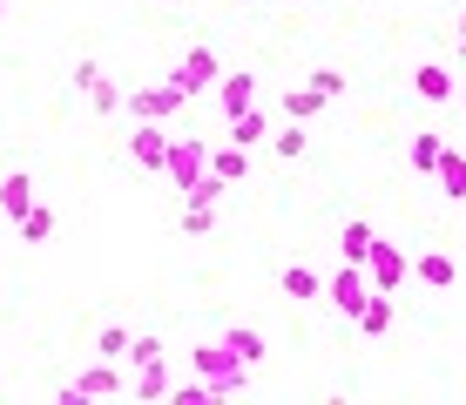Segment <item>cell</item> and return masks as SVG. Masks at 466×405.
Returning a JSON list of instances; mask_svg holds the SVG:
<instances>
[{"instance_id":"3","label":"cell","mask_w":466,"mask_h":405,"mask_svg":"<svg viewBox=\"0 0 466 405\" xmlns=\"http://www.w3.org/2000/svg\"><path fill=\"white\" fill-rule=\"evenodd\" d=\"M203 169H210V142H203V136H176L163 176H169L176 189H189V183H203Z\"/></svg>"},{"instance_id":"2","label":"cell","mask_w":466,"mask_h":405,"mask_svg":"<svg viewBox=\"0 0 466 405\" xmlns=\"http://www.w3.org/2000/svg\"><path fill=\"white\" fill-rule=\"evenodd\" d=\"M122 108H128L136 122H176V116L189 108V95H183V81L169 75V81H149V88H128Z\"/></svg>"},{"instance_id":"22","label":"cell","mask_w":466,"mask_h":405,"mask_svg":"<svg viewBox=\"0 0 466 405\" xmlns=\"http://www.w3.org/2000/svg\"><path fill=\"white\" fill-rule=\"evenodd\" d=\"M284 298L318 304V270H311V264H291V270H284Z\"/></svg>"},{"instance_id":"31","label":"cell","mask_w":466,"mask_h":405,"mask_svg":"<svg viewBox=\"0 0 466 405\" xmlns=\"http://www.w3.org/2000/svg\"><path fill=\"white\" fill-rule=\"evenodd\" d=\"M453 14H460V21H453V27H460V35H466V0H460V7H453Z\"/></svg>"},{"instance_id":"15","label":"cell","mask_w":466,"mask_h":405,"mask_svg":"<svg viewBox=\"0 0 466 405\" xmlns=\"http://www.w3.org/2000/svg\"><path fill=\"white\" fill-rule=\"evenodd\" d=\"M412 88H420L426 102H453V95H460V81L446 75L440 61H420V75H412Z\"/></svg>"},{"instance_id":"23","label":"cell","mask_w":466,"mask_h":405,"mask_svg":"<svg viewBox=\"0 0 466 405\" xmlns=\"http://www.w3.org/2000/svg\"><path fill=\"white\" fill-rule=\"evenodd\" d=\"M21 243H55V209H47V203H35L21 217Z\"/></svg>"},{"instance_id":"17","label":"cell","mask_w":466,"mask_h":405,"mask_svg":"<svg viewBox=\"0 0 466 405\" xmlns=\"http://www.w3.org/2000/svg\"><path fill=\"white\" fill-rule=\"evenodd\" d=\"M351 324H359L365 338H385V331H392V290H372V304H365Z\"/></svg>"},{"instance_id":"28","label":"cell","mask_w":466,"mask_h":405,"mask_svg":"<svg viewBox=\"0 0 466 405\" xmlns=\"http://www.w3.org/2000/svg\"><path fill=\"white\" fill-rule=\"evenodd\" d=\"M88 108H95V116H116V108H122V88H116V81H102V88L88 95Z\"/></svg>"},{"instance_id":"7","label":"cell","mask_w":466,"mask_h":405,"mask_svg":"<svg viewBox=\"0 0 466 405\" xmlns=\"http://www.w3.org/2000/svg\"><path fill=\"white\" fill-rule=\"evenodd\" d=\"M176 81H183V95H189V102H203V95H210L217 81H223V61L210 55V47H189V55L176 61Z\"/></svg>"},{"instance_id":"16","label":"cell","mask_w":466,"mask_h":405,"mask_svg":"<svg viewBox=\"0 0 466 405\" xmlns=\"http://www.w3.org/2000/svg\"><path fill=\"white\" fill-rule=\"evenodd\" d=\"M270 149H278L284 162L311 156V122H284V128H270Z\"/></svg>"},{"instance_id":"33","label":"cell","mask_w":466,"mask_h":405,"mask_svg":"<svg viewBox=\"0 0 466 405\" xmlns=\"http://www.w3.org/2000/svg\"><path fill=\"white\" fill-rule=\"evenodd\" d=\"M453 102H460V108H466V75H460V95H453Z\"/></svg>"},{"instance_id":"9","label":"cell","mask_w":466,"mask_h":405,"mask_svg":"<svg viewBox=\"0 0 466 405\" xmlns=\"http://www.w3.org/2000/svg\"><path fill=\"white\" fill-rule=\"evenodd\" d=\"M210 176L223 189H237L250 176V149H244V142H217V149H210Z\"/></svg>"},{"instance_id":"1","label":"cell","mask_w":466,"mask_h":405,"mask_svg":"<svg viewBox=\"0 0 466 405\" xmlns=\"http://www.w3.org/2000/svg\"><path fill=\"white\" fill-rule=\"evenodd\" d=\"M189 365H197V379L210 385V392H244V385H250V365L237 359L223 338H203V345L189 351Z\"/></svg>"},{"instance_id":"10","label":"cell","mask_w":466,"mask_h":405,"mask_svg":"<svg viewBox=\"0 0 466 405\" xmlns=\"http://www.w3.org/2000/svg\"><path fill=\"white\" fill-rule=\"evenodd\" d=\"M217 108H223V122L244 116V108H257V75H223L217 81Z\"/></svg>"},{"instance_id":"14","label":"cell","mask_w":466,"mask_h":405,"mask_svg":"<svg viewBox=\"0 0 466 405\" xmlns=\"http://www.w3.org/2000/svg\"><path fill=\"white\" fill-rule=\"evenodd\" d=\"M284 122H311V116H325V95L311 88V81H298V88H284Z\"/></svg>"},{"instance_id":"8","label":"cell","mask_w":466,"mask_h":405,"mask_svg":"<svg viewBox=\"0 0 466 405\" xmlns=\"http://www.w3.org/2000/svg\"><path fill=\"white\" fill-rule=\"evenodd\" d=\"M169 142H176V136H163V122H136V136H128V162H136V169H156V176H163Z\"/></svg>"},{"instance_id":"11","label":"cell","mask_w":466,"mask_h":405,"mask_svg":"<svg viewBox=\"0 0 466 405\" xmlns=\"http://www.w3.org/2000/svg\"><path fill=\"white\" fill-rule=\"evenodd\" d=\"M412 278L432 284V290H453V284H460V264H453L446 250H420V257H412Z\"/></svg>"},{"instance_id":"21","label":"cell","mask_w":466,"mask_h":405,"mask_svg":"<svg viewBox=\"0 0 466 405\" xmlns=\"http://www.w3.org/2000/svg\"><path fill=\"white\" fill-rule=\"evenodd\" d=\"M372 243H379V237H372V223L359 217V223H345V237H339V257H345V264H365V257H372Z\"/></svg>"},{"instance_id":"27","label":"cell","mask_w":466,"mask_h":405,"mask_svg":"<svg viewBox=\"0 0 466 405\" xmlns=\"http://www.w3.org/2000/svg\"><path fill=\"white\" fill-rule=\"evenodd\" d=\"M136 399H169V371L156 365V371H136V385H128Z\"/></svg>"},{"instance_id":"34","label":"cell","mask_w":466,"mask_h":405,"mask_svg":"<svg viewBox=\"0 0 466 405\" xmlns=\"http://www.w3.org/2000/svg\"><path fill=\"white\" fill-rule=\"evenodd\" d=\"M446 7H460V0H446Z\"/></svg>"},{"instance_id":"6","label":"cell","mask_w":466,"mask_h":405,"mask_svg":"<svg viewBox=\"0 0 466 405\" xmlns=\"http://www.w3.org/2000/svg\"><path fill=\"white\" fill-rule=\"evenodd\" d=\"M128 385H136V379H122V371H116V359H95V365L82 371V379H75L68 392H61V405H82V399H108V392H128Z\"/></svg>"},{"instance_id":"5","label":"cell","mask_w":466,"mask_h":405,"mask_svg":"<svg viewBox=\"0 0 466 405\" xmlns=\"http://www.w3.org/2000/svg\"><path fill=\"white\" fill-rule=\"evenodd\" d=\"M365 278H372V290H392V298H399V284H406L412 278V257L406 250H399V243H372V257H365Z\"/></svg>"},{"instance_id":"35","label":"cell","mask_w":466,"mask_h":405,"mask_svg":"<svg viewBox=\"0 0 466 405\" xmlns=\"http://www.w3.org/2000/svg\"><path fill=\"white\" fill-rule=\"evenodd\" d=\"M0 14H7V7H0Z\"/></svg>"},{"instance_id":"13","label":"cell","mask_w":466,"mask_h":405,"mask_svg":"<svg viewBox=\"0 0 466 405\" xmlns=\"http://www.w3.org/2000/svg\"><path fill=\"white\" fill-rule=\"evenodd\" d=\"M432 183H440V197H446V203H466V156H460V149H446V156H440V169H432Z\"/></svg>"},{"instance_id":"12","label":"cell","mask_w":466,"mask_h":405,"mask_svg":"<svg viewBox=\"0 0 466 405\" xmlns=\"http://www.w3.org/2000/svg\"><path fill=\"white\" fill-rule=\"evenodd\" d=\"M35 203H41V197H35V176H21V169H14V176H0V217H14V223H21Z\"/></svg>"},{"instance_id":"29","label":"cell","mask_w":466,"mask_h":405,"mask_svg":"<svg viewBox=\"0 0 466 405\" xmlns=\"http://www.w3.org/2000/svg\"><path fill=\"white\" fill-rule=\"evenodd\" d=\"M311 88L325 95V102H339V95H345V75H339V68H318V75H311Z\"/></svg>"},{"instance_id":"30","label":"cell","mask_w":466,"mask_h":405,"mask_svg":"<svg viewBox=\"0 0 466 405\" xmlns=\"http://www.w3.org/2000/svg\"><path fill=\"white\" fill-rule=\"evenodd\" d=\"M95 351H102V359H122V351H128V331H122V324H102V345H95Z\"/></svg>"},{"instance_id":"32","label":"cell","mask_w":466,"mask_h":405,"mask_svg":"<svg viewBox=\"0 0 466 405\" xmlns=\"http://www.w3.org/2000/svg\"><path fill=\"white\" fill-rule=\"evenodd\" d=\"M453 55H460V68H466V35H460V41H453Z\"/></svg>"},{"instance_id":"18","label":"cell","mask_w":466,"mask_h":405,"mask_svg":"<svg viewBox=\"0 0 466 405\" xmlns=\"http://www.w3.org/2000/svg\"><path fill=\"white\" fill-rule=\"evenodd\" d=\"M223 128H230V136H223V142H244V149H257V142H264V136H270V122H264V108H244V116H230V122H223Z\"/></svg>"},{"instance_id":"4","label":"cell","mask_w":466,"mask_h":405,"mask_svg":"<svg viewBox=\"0 0 466 405\" xmlns=\"http://www.w3.org/2000/svg\"><path fill=\"white\" fill-rule=\"evenodd\" d=\"M325 298H331V311H339V318H359L365 304H372V278H365V264H339V278L325 284Z\"/></svg>"},{"instance_id":"24","label":"cell","mask_w":466,"mask_h":405,"mask_svg":"<svg viewBox=\"0 0 466 405\" xmlns=\"http://www.w3.org/2000/svg\"><path fill=\"white\" fill-rule=\"evenodd\" d=\"M122 365H128V371H156V365H163V345H156V338H128Z\"/></svg>"},{"instance_id":"20","label":"cell","mask_w":466,"mask_h":405,"mask_svg":"<svg viewBox=\"0 0 466 405\" xmlns=\"http://www.w3.org/2000/svg\"><path fill=\"white\" fill-rule=\"evenodd\" d=\"M223 345H230L237 351V359H244V365H264V331H250V324H230V331H223Z\"/></svg>"},{"instance_id":"25","label":"cell","mask_w":466,"mask_h":405,"mask_svg":"<svg viewBox=\"0 0 466 405\" xmlns=\"http://www.w3.org/2000/svg\"><path fill=\"white\" fill-rule=\"evenodd\" d=\"M102 81H108V75H102V61H95V55H82V61H75V75H68V88H75V95L88 102V95L102 88Z\"/></svg>"},{"instance_id":"19","label":"cell","mask_w":466,"mask_h":405,"mask_svg":"<svg viewBox=\"0 0 466 405\" xmlns=\"http://www.w3.org/2000/svg\"><path fill=\"white\" fill-rule=\"evenodd\" d=\"M440 156H446V136H432V128H426V136H412V142H406V162H412L420 176H432V169H440Z\"/></svg>"},{"instance_id":"26","label":"cell","mask_w":466,"mask_h":405,"mask_svg":"<svg viewBox=\"0 0 466 405\" xmlns=\"http://www.w3.org/2000/svg\"><path fill=\"white\" fill-rule=\"evenodd\" d=\"M217 230V203H183V237H210Z\"/></svg>"}]
</instances>
